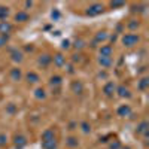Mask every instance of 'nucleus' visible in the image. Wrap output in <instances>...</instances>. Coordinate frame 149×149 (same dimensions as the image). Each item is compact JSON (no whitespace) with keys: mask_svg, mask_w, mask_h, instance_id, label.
Instances as JSON below:
<instances>
[{"mask_svg":"<svg viewBox=\"0 0 149 149\" xmlns=\"http://www.w3.org/2000/svg\"><path fill=\"white\" fill-rule=\"evenodd\" d=\"M8 14H9V10H8L6 8L0 6V19H5V18L8 17Z\"/></svg>","mask_w":149,"mask_h":149,"instance_id":"17","label":"nucleus"},{"mask_svg":"<svg viewBox=\"0 0 149 149\" xmlns=\"http://www.w3.org/2000/svg\"><path fill=\"white\" fill-rule=\"evenodd\" d=\"M102 10H103V6H102V5H93V6L88 8L86 14H88L90 17H94V15H98Z\"/></svg>","mask_w":149,"mask_h":149,"instance_id":"2","label":"nucleus"},{"mask_svg":"<svg viewBox=\"0 0 149 149\" xmlns=\"http://www.w3.org/2000/svg\"><path fill=\"white\" fill-rule=\"evenodd\" d=\"M51 139H54V131L52 130H46L42 134V140H51Z\"/></svg>","mask_w":149,"mask_h":149,"instance_id":"9","label":"nucleus"},{"mask_svg":"<svg viewBox=\"0 0 149 149\" xmlns=\"http://www.w3.org/2000/svg\"><path fill=\"white\" fill-rule=\"evenodd\" d=\"M5 142H6V136L0 134V145H5Z\"/></svg>","mask_w":149,"mask_h":149,"instance_id":"27","label":"nucleus"},{"mask_svg":"<svg viewBox=\"0 0 149 149\" xmlns=\"http://www.w3.org/2000/svg\"><path fill=\"white\" fill-rule=\"evenodd\" d=\"M146 128H148V122L146 121H143L140 125H139V128H137V133H145L146 131Z\"/></svg>","mask_w":149,"mask_h":149,"instance_id":"18","label":"nucleus"},{"mask_svg":"<svg viewBox=\"0 0 149 149\" xmlns=\"http://www.w3.org/2000/svg\"><path fill=\"white\" fill-rule=\"evenodd\" d=\"M124 6V2H112V8H121Z\"/></svg>","mask_w":149,"mask_h":149,"instance_id":"25","label":"nucleus"},{"mask_svg":"<svg viewBox=\"0 0 149 149\" xmlns=\"http://www.w3.org/2000/svg\"><path fill=\"white\" fill-rule=\"evenodd\" d=\"M148 82H149V81H148L146 78H143V79H142V82H140V90H145V88H146Z\"/></svg>","mask_w":149,"mask_h":149,"instance_id":"24","label":"nucleus"},{"mask_svg":"<svg viewBox=\"0 0 149 149\" xmlns=\"http://www.w3.org/2000/svg\"><path fill=\"white\" fill-rule=\"evenodd\" d=\"M10 76H12V79H14V81H19V78H21V72H19L18 69H12Z\"/></svg>","mask_w":149,"mask_h":149,"instance_id":"11","label":"nucleus"},{"mask_svg":"<svg viewBox=\"0 0 149 149\" xmlns=\"http://www.w3.org/2000/svg\"><path fill=\"white\" fill-rule=\"evenodd\" d=\"M124 45L125 46H133L139 42V36H136V34H125L124 36V39H122Z\"/></svg>","mask_w":149,"mask_h":149,"instance_id":"1","label":"nucleus"},{"mask_svg":"<svg viewBox=\"0 0 149 149\" xmlns=\"http://www.w3.org/2000/svg\"><path fill=\"white\" fill-rule=\"evenodd\" d=\"M12 58H14L15 61H21V60H22V54L18 52V51H15L14 54H12Z\"/></svg>","mask_w":149,"mask_h":149,"instance_id":"19","label":"nucleus"},{"mask_svg":"<svg viewBox=\"0 0 149 149\" xmlns=\"http://www.w3.org/2000/svg\"><path fill=\"white\" fill-rule=\"evenodd\" d=\"M26 143H27V142H26V139H24L22 136H19V137L15 139V145H17V148H22Z\"/></svg>","mask_w":149,"mask_h":149,"instance_id":"12","label":"nucleus"},{"mask_svg":"<svg viewBox=\"0 0 149 149\" xmlns=\"http://www.w3.org/2000/svg\"><path fill=\"white\" fill-rule=\"evenodd\" d=\"M63 46H64V48H69V42L64 40V42H63Z\"/></svg>","mask_w":149,"mask_h":149,"instance_id":"32","label":"nucleus"},{"mask_svg":"<svg viewBox=\"0 0 149 149\" xmlns=\"http://www.w3.org/2000/svg\"><path fill=\"white\" fill-rule=\"evenodd\" d=\"M73 90L76 91V93H81V91H82V85H81L79 82H74V84H73Z\"/></svg>","mask_w":149,"mask_h":149,"instance_id":"20","label":"nucleus"},{"mask_svg":"<svg viewBox=\"0 0 149 149\" xmlns=\"http://www.w3.org/2000/svg\"><path fill=\"white\" fill-rule=\"evenodd\" d=\"M6 40H8V36L5 34H0V46H3V45H6Z\"/></svg>","mask_w":149,"mask_h":149,"instance_id":"21","label":"nucleus"},{"mask_svg":"<svg viewBox=\"0 0 149 149\" xmlns=\"http://www.w3.org/2000/svg\"><path fill=\"white\" fill-rule=\"evenodd\" d=\"M118 148H119V143H113L110 146V149H118Z\"/></svg>","mask_w":149,"mask_h":149,"instance_id":"30","label":"nucleus"},{"mask_svg":"<svg viewBox=\"0 0 149 149\" xmlns=\"http://www.w3.org/2000/svg\"><path fill=\"white\" fill-rule=\"evenodd\" d=\"M113 90H115V86H113V84H112V82H110V84H107V85L104 86V93H106L107 95H109V94H112V91H113Z\"/></svg>","mask_w":149,"mask_h":149,"instance_id":"16","label":"nucleus"},{"mask_svg":"<svg viewBox=\"0 0 149 149\" xmlns=\"http://www.w3.org/2000/svg\"><path fill=\"white\" fill-rule=\"evenodd\" d=\"M51 60H52V58L49 57V55H42L40 60H39V63H40L42 66H48L49 63H51Z\"/></svg>","mask_w":149,"mask_h":149,"instance_id":"10","label":"nucleus"},{"mask_svg":"<svg viewBox=\"0 0 149 149\" xmlns=\"http://www.w3.org/2000/svg\"><path fill=\"white\" fill-rule=\"evenodd\" d=\"M69 145L70 146H74V145H76V142H74V139L72 137V139H69Z\"/></svg>","mask_w":149,"mask_h":149,"instance_id":"28","label":"nucleus"},{"mask_svg":"<svg viewBox=\"0 0 149 149\" xmlns=\"http://www.w3.org/2000/svg\"><path fill=\"white\" fill-rule=\"evenodd\" d=\"M100 64L102 66H110V57H100Z\"/></svg>","mask_w":149,"mask_h":149,"instance_id":"15","label":"nucleus"},{"mask_svg":"<svg viewBox=\"0 0 149 149\" xmlns=\"http://www.w3.org/2000/svg\"><path fill=\"white\" fill-rule=\"evenodd\" d=\"M82 43H84V42H82V40H79V42H76V46H79V48H82V46H84Z\"/></svg>","mask_w":149,"mask_h":149,"instance_id":"31","label":"nucleus"},{"mask_svg":"<svg viewBox=\"0 0 149 149\" xmlns=\"http://www.w3.org/2000/svg\"><path fill=\"white\" fill-rule=\"evenodd\" d=\"M60 82H61V78H60V76H54V78L51 79V84H52V85H58Z\"/></svg>","mask_w":149,"mask_h":149,"instance_id":"22","label":"nucleus"},{"mask_svg":"<svg viewBox=\"0 0 149 149\" xmlns=\"http://www.w3.org/2000/svg\"><path fill=\"white\" fill-rule=\"evenodd\" d=\"M118 91H119V95L121 97H130V93H128V90L125 88V86H119Z\"/></svg>","mask_w":149,"mask_h":149,"instance_id":"14","label":"nucleus"},{"mask_svg":"<svg viewBox=\"0 0 149 149\" xmlns=\"http://www.w3.org/2000/svg\"><path fill=\"white\" fill-rule=\"evenodd\" d=\"M36 97H37V98H43V97H45V91H43V90H37V91H36Z\"/></svg>","mask_w":149,"mask_h":149,"instance_id":"23","label":"nucleus"},{"mask_svg":"<svg viewBox=\"0 0 149 149\" xmlns=\"http://www.w3.org/2000/svg\"><path fill=\"white\" fill-rule=\"evenodd\" d=\"M12 30V26L9 22H6V21H2L0 22V34H3L5 36V33H9Z\"/></svg>","mask_w":149,"mask_h":149,"instance_id":"3","label":"nucleus"},{"mask_svg":"<svg viewBox=\"0 0 149 149\" xmlns=\"http://www.w3.org/2000/svg\"><path fill=\"white\" fill-rule=\"evenodd\" d=\"M27 79H29V82H37L39 81V74H36V73H29L27 74Z\"/></svg>","mask_w":149,"mask_h":149,"instance_id":"13","label":"nucleus"},{"mask_svg":"<svg viewBox=\"0 0 149 149\" xmlns=\"http://www.w3.org/2000/svg\"><path fill=\"white\" fill-rule=\"evenodd\" d=\"M118 113H119L121 116H127V115L131 113V109H130L128 106H122V107L118 109Z\"/></svg>","mask_w":149,"mask_h":149,"instance_id":"7","label":"nucleus"},{"mask_svg":"<svg viewBox=\"0 0 149 149\" xmlns=\"http://www.w3.org/2000/svg\"><path fill=\"white\" fill-rule=\"evenodd\" d=\"M54 63H55V66H63L64 64V57L61 55V54H57L55 57H54Z\"/></svg>","mask_w":149,"mask_h":149,"instance_id":"8","label":"nucleus"},{"mask_svg":"<svg viewBox=\"0 0 149 149\" xmlns=\"http://www.w3.org/2000/svg\"><path fill=\"white\" fill-rule=\"evenodd\" d=\"M103 39H106V34L104 33H98L97 34V40H103Z\"/></svg>","mask_w":149,"mask_h":149,"instance_id":"26","label":"nucleus"},{"mask_svg":"<svg viewBox=\"0 0 149 149\" xmlns=\"http://www.w3.org/2000/svg\"><path fill=\"white\" fill-rule=\"evenodd\" d=\"M82 127H84V131H90V128H88V124H82Z\"/></svg>","mask_w":149,"mask_h":149,"instance_id":"29","label":"nucleus"},{"mask_svg":"<svg viewBox=\"0 0 149 149\" xmlns=\"http://www.w3.org/2000/svg\"><path fill=\"white\" fill-rule=\"evenodd\" d=\"M42 148H43V149H57V143H55L54 139H51V140H43V142H42Z\"/></svg>","mask_w":149,"mask_h":149,"instance_id":"4","label":"nucleus"},{"mask_svg":"<svg viewBox=\"0 0 149 149\" xmlns=\"http://www.w3.org/2000/svg\"><path fill=\"white\" fill-rule=\"evenodd\" d=\"M15 19L19 21V22H24V21L29 19V14L27 12H18V14L15 15Z\"/></svg>","mask_w":149,"mask_h":149,"instance_id":"6","label":"nucleus"},{"mask_svg":"<svg viewBox=\"0 0 149 149\" xmlns=\"http://www.w3.org/2000/svg\"><path fill=\"white\" fill-rule=\"evenodd\" d=\"M110 54H112V46L110 45L102 46V49H100V55L102 57H110Z\"/></svg>","mask_w":149,"mask_h":149,"instance_id":"5","label":"nucleus"}]
</instances>
